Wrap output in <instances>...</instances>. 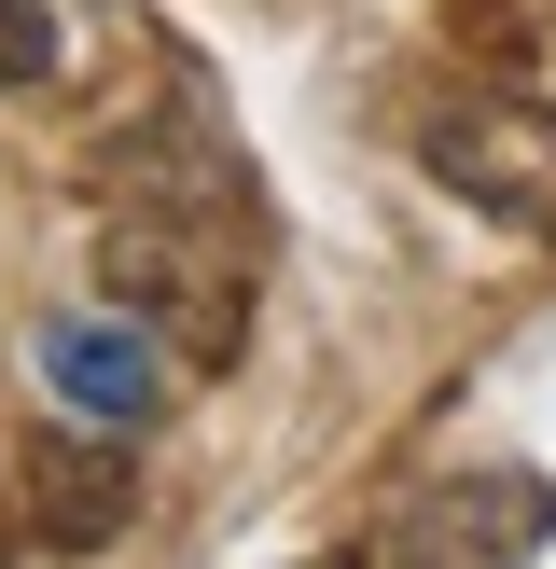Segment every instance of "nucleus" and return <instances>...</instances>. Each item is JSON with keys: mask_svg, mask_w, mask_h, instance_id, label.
<instances>
[{"mask_svg": "<svg viewBox=\"0 0 556 569\" xmlns=\"http://www.w3.org/2000/svg\"><path fill=\"white\" fill-rule=\"evenodd\" d=\"M417 167H431L459 209H487L500 237H556V111L528 98H445L431 126H417Z\"/></svg>", "mask_w": 556, "mask_h": 569, "instance_id": "obj_1", "label": "nucleus"}, {"mask_svg": "<svg viewBox=\"0 0 556 569\" xmlns=\"http://www.w3.org/2000/svg\"><path fill=\"white\" fill-rule=\"evenodd\" d=\"M543 542H556V487L515 472V459H487V472H431L376 528V569H528Z\"/></svg>", "mask_w": 556, "mask_h": 569, "instance_id": "obj_2", "label": "nucleus"}, {"mask_svg": "<svg viewBox=\"0 0 556 569\" xmlns=\"http://www.w3.org/2000/svg\"><path fill=\"white\" fill-rule=\"evenodd\" d=\"M28 376H42V403L83 417V431H153V403H167V348L126 306H56V320L28 333Z\"/></svg>", "mask_w": 556, "mask_h": 569, "instance_id": "obj_3", "label": "nucleus"}, {"mask_svg": "<svg viewBox=\"0 0 556 569\" xmlns=\"http://www.w3.org/2000/svg\"><path fill=\"white\" fill-rule=\"evenodd\" d=\"M14 500H28V528H42L56 556H111V542H126V515H139V459H126V431L28 417V445H14Z\"/></svg>", "mask_w": 556, "mask_h": 569, "instance_id": "obj_4", "label": "nucleus"}, {"mask_svg": "<svg viewBox=\"0 0 556 569\" xmlns=\"http://www.w3.org/2000/svg\"><path fill=\"white\" fill-rule=\"evenodd\" d=\"M0 83H56V14L42 0H0Z\"/></svg>", "mask_w": 556, "mask_h": 569, "instance_id": "obj_5", "label": "nucleus"}, {"mask_svg": "<svg viewBox=\"0 0 556 569\" xmlns=\"http://www.w3.org/2000/svg\"><path fill=\"white\" fill-rule=\"evenodd\" d=\"M292 569H361V556H292Z\"/></svg>", "mask_w": 556, "mask_h": 569, "instance_id": "obj_6", "label": "nucleus"}, {"mask_svg": "<svg viewBox=\"0 0 556 569\" xmlns=\"http://www.w3.org/2000/svg\"><path fill=\"white\" fill-rule=\"evenodd\" d=\"M0 569H14V528H0Z\"/></svg>", "mask_w": 556, "mask_h": 569, "instance_id": "obj_7", "label": "nucleus"}]
</instances>
